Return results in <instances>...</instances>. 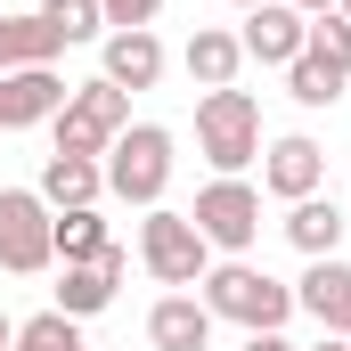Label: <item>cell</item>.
<instances>
[{
  "label": "cell",
  "instance_id": "277c9868",
  "mask_svg": "<svg viewBox=\"0 0 351 351\" xmlns=\"http://www.w3.org/2000/svg\"><path fill=\"white\" fill-rule=\"evenodd\" d=\"M98 164H106V196H123V204L147 213V204H164V188H172V131H164V123H131Z\"/></svg>",
  "mask_w": 351,
  "mask_h": 351
},
{
  "label": "cell",
  "instance_id": "f546056e",
  "mask_svg": "<svg viewBox=\"0 0 351 351\" xmlns=\"http://www.w3.org/2000/svg\"><path fill=\"white\" fill-rule=\"evenodd\" d=\"M237 8H262V0H237Z\"/></svg>",
  "mask_w": 351,
  "mask_h": 351
},
{
  "label": "cell",
  "instance_id": "f1b7e54d",
  "mask_svg": "<svg viewBox=\"0 0 351 351\" xmlns=\"http://www.w3.org/2000/svg\"><path fill=\"white\" fill-rule=\"evenodd\" d=\"M335 16H343V25H351V0H335Z\"/></svg>",
  "mask_w": 351,
  "mask_h": 351
},
{
  "label": "cell",
  "instance_id": "7a4b0ae2",
  "mask_svg": "<svg viewBox=\"0 0 351 351\" xmlns=\"http://www.w3.org/2000/svg\"><path fill=\"white\" fill-rule=\"evenodd\" d=\"M196 156L213 164V180H245V164H262V98L254 90H204L196 98Z\"/></svg>",
  "mask_w": 351,
  "mask_h": 351
},
{
  "label": "cell",
  "instance_id": "d6986e66",
  "mask_svg": "<svg viewBox=\"0 0 351 351\" xmlns=\"http://www.w3.org/2000/svg\"><path fill=\"white\" fill-rule=\"evenodd\" d=\"M33 16L49 25L58 49H74V41H106V8H98V0H41Z\"/></svg>",
  "mask_w": 351,
  "mask_h": 351
},
{
  "label": "cell",
  "instance_id": "44dd1931",
  "mask_svg": "<svg viewBox=\"0 0 351 351\" xmlns=\"http://www.w3.org/2000/svg\"><path fill=\"white\" fill-rule=\"evenodd\" d=\"M343 82H351V74H343V66H327L319 49H302V58L286 66V98H294V106H335Z\"/></svg>",
  "mask_w": 351,
  "mask_h": 351
},
{
  "label": "cell",
  "instance_id": "484cf974",
  "mask_svg": "<svg viewBox=\"0 0 351 351\" xmlns=\"http://www.w3.org/2000/svg\"><path fill=\"white\" fill-rule=\"evenodd\" d=\"M286 8H302V16H327V8H335V0H286Z\"/></svg>",
  "mask_w": 351,
  "mask_h": 351
},
{
  "label": "cell",
  "instance_id": "cb8c5ba5",
  "mask_svg": "<svg viewBox=\"0 0 351 351\" xmlns=\"http://www.w3.org/2000/svg\"><path fill=\"white\" fill-rule=\"evenodd\" d=\"M98 8H106V33H139L164 16V0H98Z\"/></svg>",
  "mask_w": 351,
  "mask_h": 351
},
{
  "label": "cell",
  "instance_id": "6da1fadb",
  "mask_svg": "<svg viewBox=\"0 0 351 351\" xmlns=\"http://www.w3.org/2000/svg\"><path fill=\"white\" fill-rule=\"evenodd\" d=\"M196 302H204L213 319L245 327V335H278V327L294 319V286H278V278H269V269H254L245 254H221V262L204 269Z\"/></svg>",
  "mask_w": 351,
  "mask_h": 351
},
{
  "label": "cell",
  "instance_id": "3957f363",
  "mask_svg": "<svg viewBox=\"0 0 351 351\" xmlns=\"http://www.w3.org/2000/svg\"><path fill=\"white\" fill-rule=\"evenodd\" d=\"M139 262L156 286H172V294H196L204 286V269H213V245L196 237V221L172 213V204H147V221H139Z\"/></svg>",
  "mask_w": 351,
  "mask_h": 351
},
{
  "label": "cell",
  "instance_id": "603a6c76",
  "mask_svg": "<svg viewBox=\"0 0 351 351\" xmlns=\"http://www.w3.org/2000/svg\"><path fill=\"white\" fill-rule=\"evenodd\" d=\"M311 49H319L327 66H343V74H351V25L335 16V8H327V16H311Z\"/></svg>",
  "mask_w": 351,
  "mask_h": 351
},
{
  "label": "cell",
  "instance_id": "8fae6325",
  "mask_svg": "<svg viewBox=\"0 0 351 351\" xmlns=\"http://www.w3.org/2000/svg\"><path fill=\"white\" fill-rule=\"evenodd\" d=\"M66 98H74V90L58 82V66H16V74H0V131H33V123H49Z\"/></svg>",
  "mask_w": 351,
  "mask_h": 351
},
{
  "label": "cell",
  "instance_id": "2e32d148",
  "mask_svg": "<svg viewBox=\"0 0 351 351\" xmlns=\"http://www.w3.org/2000/svg\"><path fill=\"white\" fill-rule=\"evenodd\" d=\"M106 196V164L98 156H49L41 164V204L49 213H74V204H98Z\"/></svg>",
  "mask_w": 351,
  "mask_h": 351
},
{
  "label": "cell",
  "instance_id": "ffe728a7",
  "mask_svg": "<svg viewBox=\"0 0 351 351\" xmlns=\"http://www.w3.org/2000/svg\"><path fill=\"white\" fill-rule=\"evenodd\" d=\"M49 237H58V262H98L114 237H106V221H98V204H74V213H58L49 221Z\"/></svg>",
  "mask_w": 351,
  "mask_h": 351
},
{
  "label": "cell",
  "instance_id": "83f0119b",
  "mask_svg": "<svg viewBox=\"0 0 351 351\" xmlns=\"http://www.w3.org/2000/svg\"><path fill=\"white\" fill-rule=\"evenodd\" d=\"M311 351H351V343H343V335H319V343H311Z\"/></svg>",
  "mask_w": 351,
  "mask_h": 351
},
{
  "label": "cell",
  "instance_id": "30bf717a",
  "mask_svg": "<svg viewBox=\"0 0 351 351\" xmlns=\"http://www.w3.org/2000/svg\"><path fill=\"white\" fill-rule=\"evenodd\" d=\"M237 49H245L254 66H294V58L311 49V16H302V8H286V0H262V8H245Z\"/></svg>",
  "mask_w": 351,
  "mask_h": 351
},
{
  "label": "cell",
  "instance_id": "ac0fdd59",
  "mask_svg": "<svg viewBox=\"0 0 351 351\" xmlns=\"http://www.w3.org/2000/svg\"><path fill=\"white\" fill-rule=\"evenodd\" d=\"M16 66H58V41L41 16H0V74H16Z\"/></svg>",
  "mask_w": 351,
  "mask_h": 351
},
{
  "label": "cell",
  "instance_id": "7402d4cb",
  "mask_svg": "<svg viewBox=\"0 0 351 351\" xmlns=\"http://www.w3.org/2000/svg\"><path fill=\"white\" fill-rule=\"evenodd\" d=\"M16 351H90V343H82V319L41 311V319H16Z\"/></svg>",
  "mask_w": 351,
  "mask_h": 351
},
{
  "label": "cell",
  "instance_id": "9c48e42d",
  "mask_svg": "<svg viewBox=\"0 0 351 351\" xmlns=\"http://www.w3.org/2000/svg\"><path fill=\"white\" fill-rule=\"evenodd\" d=\"M123 269H131L123 245H106L98 262H66V269H58V286H49V311H66V319H98V311L114 302Z\"/></svg>",
  "mask_w": 351,
  "mask_h": 351
},
{
  "label": "cell",
  "instance_id": "5bb4252c",
  "mask_svg": "<svg viewBox=\"0 0 351 351\" xmlns=\"http://www.w3.org/2000/svg\"><path fill=\"white\" fill-rule=\"evenodd\" d=\"M213 311L196 302V294H164L156 311H147V343L156 351H213Z\"/></svg>",
  "mask_w": 351,
  "mask_h": 351
},
{
  "label": "cell",
  "instance_id": "9a60e30c",
  "mask_svg": "<svg viewBox=\"0 0 351 351\" xmlns=\"http://www.w3.org/2000/svg\"><path fill=\"white\" fill-rule=\"evenodd\" d=\"M278 229H286V245H294L302 262H327V254L343 245V204H335V196H302V204H286Z\"/></svg>",
  "mask_w": 351,
  "mask_h": 351
},
{
  "label": "cell",
  "instance_id": "52a82bcc",
  "mask_svg": "<svg viewBox=\"0 0 351 351\" xmlns=\"http://www.w3.org/2000/svg\"><path fill=\"white\" fill-rule=\"evenodd\" d=\"M188 221H196V237L213 254H245L262 237V188L254 180H204L196 204H188Z\"/></svg>",
  "mask_w": 351,
  "mask_h": 351
},
{
  "label": "cell",
  "instance_id": "8992f818",
  "mask_svg": "<svg viewBox=\"0 0 351 351\" xmlns=\"http://www.w3.org/2000/svg\"><path fill=\"white\" fill-rule=\"evenodd\" d=\"M49 204H41V188H0V269L8 278H41V269H58V237H49Z\"/></svg>",
  "mask_w": 351,
  "mask_h": 351
},
{
  "label": "cell",
  "instance_id": "4316f807",
  "mask_svg": "<svg viewBox=\"0 0 351 351\" xmlns=\"http://www.w3.org/2000/svg\"><path fill=\"white\" fill-rule=\"evenodd\" d=\"M0 351H16V319L8 311H0Z\"/></svg>",
  "mask_w": 351,
  "mask_h": 351
},
{
  "label": "cell",
  "instance_id": "5b68a950",
  "mask_svg": "<svg viewBox=\"0 0 351 351\" xmlns=\"http://www.w3.org/2000/svg\"><path fill=\"white\" fill-rule=\"evenodd\" d=\"M49 131H58V156H106V147L131 131V90H114L98 74V82H82L58 114H49Z\"/></svg>",
  "mask_w": 351,
  "mask_h": 351
},
{
  "label": "cell",
  "instance_id": "d4e9b609",
  "mask_svg": "<svg viewBox=\"0 0 351 351\" xmlns=\"http://www.w3.org/2000/svg\"><path fill=\"white\" fill-rule=\"evenodd\" d=\"M237 351H302V343H286V335H245Z\"/></svg>",
  "mask_w": 351,
  "mask_h": 351
},
{
  "label": "cell",
  "instance_id": "7c38bea8",
  "mask_svg": "<svg viewBox=\"0 0 351 351\" xmlns=\"http://www.w3.org/2000/svg\"><path fill=\"white\" fill-rule=\"evenodd\" d=\"M294 311H311L319 319V335H343L351 343V262H311L302 278H294Z\"/></svg>",
  "mask_w": 351,
  "mask_h": 351
},
{
  "label": "cell",
  "instance_id": "e0dca14e",
  "mask_svg": "<svg viewBox=\"0 0 351 351\" xmlns=\"http://www.w3.org/2000/svg\"><path fill=\"white\" fill-rule=\"evenodd\" d=\"M180 66H188V82H196V90H229V82H237V66H245V49H237V33H221V25H196L188 49H180Z\"/></svg>",
  "mask_w": 351,
  "mask_h": 351
},
{
  "label": "cell",
  "instance_id": "ba28073f",
  "mask_svg": "<svg viewBox=\"0 0 351 351\" xmlns=\"http://www.w3.org/2000/svg\"><path fill=\"white\" fill-rule=\"evenodd\" d=\"M262 188L278 196V204L319 196V188H327V147H319V139H302V131L269 139V147H262Z\"/></svg>",
  "mask_w": 351,
  "mask_h": 351
},
{
  "label": "cell",
  "instance_id": "4fadbf2b",
  "mask_svg": "<svg viewBox=\"0 0 351 351\" xmlns=\"http://www.w3.org/2000/svg\"><path fill=\"white\" fill-rule=\"evenodd\" d=\"M164 66H172V58H164L156 25H139V33H106V41H98V74H106L114 90H156Z\"/></svg>",
  "mask_w": 351,
  "mask_h": 351
}]
</instances>
